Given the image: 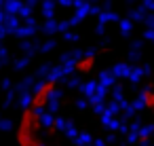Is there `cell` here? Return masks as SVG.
Returning <instances> with one entry per match:
<instances>
[{"instance_id":"1","label":"cell","mask_w":154,"mask_h":146,"mask_svg":"<svg viewBox=\"0 0 154 146\" xmlns=\"http://www.w3.org/2000/svg\"><path fill=\"white\" fill-rule=\"evenodd\" d=\"M93 66H95V59H93V57H82V59L76 64V70H80V72H91Z\"/></svg>"}]
</instances>
